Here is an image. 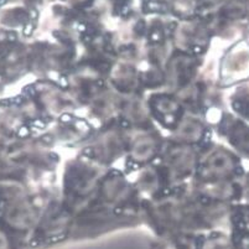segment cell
<instances>
[{
  "label": "cell",
  "mask_w": 249,
  "mask_h": 249,
  "mask_svg": "<svg viewBox=\"0 0 249 249\" xmlns=\"http://www.w3.org/2000/svg\"><path fill=\"white\" fill-rule=\"evenodd\" d=\"M31 30H32V27H31V26H27V27L24 30V34H25V35H30Z\"/></svg>",
  "instance_id": "obj_1"
},
{
  "label": "cell",
  "mask_w": 249,
  "mask_h": 249,
  "mask_svg": "<svg viewBox=\"0 0 249 249\" xmlns=\"http://www.w3.org/2000/svg\"><path fill=\"white\" fill-rule=\"evenodd\" d=\"M7 36H9V40H15V34H12V32H10Z\"/></svg>",
  "instance_id": "obj_2"
},
{
  "label": "cell",
  "mask_w": 249,
  "mask_h": 249,
  "mask_svg": "<svg viewBox=\"0 0 249 249\" xmlns=\"http://www.w3.org/2000/svg\"><path fill=\"white\" fill-rule=\"evenodd\" d=\"M6 3V0H0V5H4Z\"/></svg>",
  "instance_id": "obj_3"
}]
</instances>
